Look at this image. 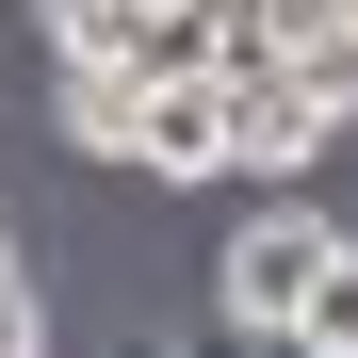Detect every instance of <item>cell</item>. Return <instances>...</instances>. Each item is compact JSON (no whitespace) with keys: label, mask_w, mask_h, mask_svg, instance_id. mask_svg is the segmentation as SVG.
<instances>
[{"label":"cell","mask_w":358,"mask_h":358,"mask_svg":"<svg viewBox=\"0 0 358 358\" xmlns=\"http://www.w3.org/2000/svg\"><path fill=\"white\" fill-rule=\"evenodd\" d=\"M277 358H358V245L326 261V293L293 310V342H277Z\"/></svg>","instance_id":"5b68a950"},{"label":"cell","mask_w":358,"mask_h":358,"mask_svg":"<svg viewBox=\"0 0 358 358\" xmlns=\"http://www.w3.org/2000/svg\"><path fill=\"white\" fill-rule=\"evenodd\" d=\"M131 163H147V179H245L228 82H212V66H196V82H147V114H131Z\"/></svg>","instance_id":"7a4b0ae2"},{"label":"cell","mask_w":358,"mask_h":358,"mask_svg":"<svg viewBox=\"0 0 358 358\" xmlns=\"http://www.w3.org/2000/svg\"><path fill=\"white\" fill-rule=\"evenodd\" d=\"M358 245L342 212H310V196H261L245 228H228V261H212V310L245 326V342H293V310L326 293V261Z\"/></svg>","instance_id":"6da1fadb"},{"label":"cell","mask_w":358,"mask_h":358,"mask_svg":"<svg viewBox=\"0 0 358 358\" xmlns=\"http://www.w3.org/2000/svg\"><path fill=\"white\" fill-rule=\"evenodd\" d=\"M342 33H358V0H342Z\"/></svg>","instance_id":"52a82bcc"},{"label":"cell","mask_w":358,"mask_h":358,"mask_svg":"<svg viewBox=\"0 0 358 358\" xmlns=\"http://www.w3.org/2000/svg\"><path fill=\"white\" fill-rule=\"evenodd\" d=\"M131 114H147L131 66H66V147H82V163H131Z\"/></svg>","instance_id":"277c9868"},{"label":"cell","mask_w":358,"mask_h":358,"mask_svg":"<svg viewBox=\"0 0 358 358\" xmlns=\"http://www.w3.org/2000/svg\"><path fill=\"white\" fill-rule=\"evenodd\" d=\"M293 82H310L326 131H358V33H310V49H293Z\"/></svg>","instance_id":"8992f818"},{"label":"cell","mask_w":358,"mask_h":358,"mask_svg":"<svg viewBox=\"0 0 358 358\" xmlns=\"http://www.w3.org/2000/svg\"><path fill=\"white\" fill-rule=\"evenodd\" d=\"M212 82H228V131H245V179H293L310 147H342L326 114H310V82H293V66H212Z\"/></svg>","instance_id":"3957f363"}]
</instances>
